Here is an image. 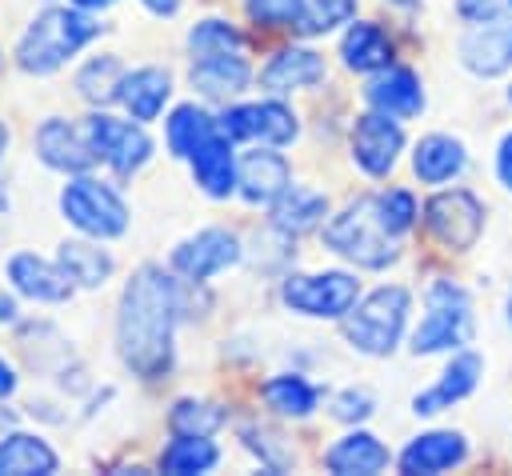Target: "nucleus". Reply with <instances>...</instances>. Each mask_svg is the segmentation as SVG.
I'll use <instances>...</instances> for the list:
<instances>
[{
    "label": "nucleus",
    "mask_w": 512,
    "mask_h": 476,
    "mask_svg": "<svg viewBox=\"0 0 512 476\" xmlns=\"http://www.w3.org/2000/svg\"><path fill=\"white\" fill-rule=\"evenodd\" d=\"M100 36V24L84 8H44L16 44V64L28 76H48Z\"/></svg>",
    "instance_id": "2"
},
{
    "label": "nucleus",
    "mask_w": 512,
    "mask_h": 476,
    "mask_svg": "<svg viewBox=\"0 0 512 476\" xmlns=\"http://www.w3.org/2000/svg\"><path fill=\"white\" fill-rule=\"evenodd\" d=\"M280 300L312 320H344L352 304L360 300V280L344 268H324V272H296L280 284Z\"/></svg>",
    "instance_id": "7"
},
{
    "label": "nucleus",
    "mask_w": 512,
    "mask_h": 476,
    "mask_svg": "<svg viewBox=\"0 0 512 476\" xmlns=\"http://www.w3.org/2000/svg\"><path fill=\"white\" fill-rule=\"evenodd\" d=\"M508 100H512V88H508Z\"/></svg>",
    "instance_id": "48"
},
{
    "label": "nucleus",
    "mask_w": 512,
    "mask_h": 476,
    "mask_svg": "<svg viewBox=\"0 0 512 476\" xmlns=\"http://www.w3.org/2000/svg\"><path fill=\"white\" fill-rule=\"evenodd\" d=\"M84 136H88L96 160H104L116 176L140 172L152 156V140L140 128V120H116L108 112H92V116H84Z\"/></svg>",
    "instance_id": "9"
},
{
    "label": "nucleus",
    "mask_w": 512,
    "mask_h": 476,
    "mask_svg": "<svg viewBox=\"0 0 512 476\" xmlns=\"http://www.w3.org/2000/svg\"><path fill=\"white\" fill-rule=\"evenodd\" d=\"M220 464V448L208 440V436H180L172 444H164L160 452V472H172V476H200V472H212Z\"/></svg>",
    "instance_id": "31"
},
{
    "label": "nucleus",
    "mask_w": 512,
    "mask_h": 476,
    "mask_svg": "<svg viewBox=\"0 0 512 476\" xmlns=\"http://www.w3.org/2000/svg\"><path fill=\"white\" fill-rule=\"evenodd\" d=\"M456 16L464 24H500L512 20V0H456Z\"/></svg>",
    "instance_id": "39"
},
{
    "label": "nucleus",
    "mask_w": 512,
    "mask_h": 476,
    "mask_svg": "<svg viewBox=\"0 0 512 476\" xmlns=\"http://www.w3.org/2000/svg\"><path fill=\"white\" fill-rule=\"evenodd\" d=\"M4 148H8V128L0 124V156H4Z\"/></svg>",
    "instance_id": "46"
},
{
    "label": "nucleus",
    "mask_w": 512,
    "mask_h": 476,
    "mask_svg": "<svg viewBox=\"0 0 512 476\" xmlns=\"http://www.w3.org/2000/svg\"><path fill=\"white\" fill-rule=\"evenodd\" d=\"M328 216V196L304 184H292L276 204H272V228L284 236H304Z\"/></svg>",
    "instance_id": "28"
},
{
    "label": "nucleus",
    "mask_w": 512,
    "mask_h": 476,
    "mask_svg": "<svg viewBox=\"0 0 512 476\" xmlns=\"http://www.w3.org/2000/svg\"><path fill=\"white\" fill-rule=\"evenodd\" d=\"M464 460H468V436L456 432V428L420 432V436H412V440L400 448V456H396L400 472H408V476H440V472L460 468Z\"/></svg>",
    "instance_id": "13"
},
{
    "label": "nucleus",
    "mask_w": 512,
    "mask_h": 476,
    "mask_svg": "<svg viewBox=\"0 0 512 476\" xmlns=\"http://www.w3.org/2000/svg\"><path fill=\"white\" fill-rule=\"evenodd\" d=\"M400 152H404V128H400L396 116L376 112V108L356 116V124H352V164L364 176L384 180L400 164Z\"/></svg>",
    "instance_id": "11"
},
{
    "label": "nucleus",
    "mask_w": 512,
    "mask_h": 476,
    "mask_svg": "<svg viewBox=\"0 0 512 476\" xmlns=\"http://www.w3.org/2000/svg\"><path fill=\"white\" fill-rule=\"evenodd\" d=\"M248 20L264 24V28H304L312 24V12H308V0H240Z\"/></svg>",
    "instance_id": "36"
},
{
    "label": "nucleus",
    "mask_w": 512,
    "mask_h": 476,
    "mask_svg": "<svg viewBox=\"0 0 512 476\" xmlns=\"http://www.w3.org/2000/svg\"><path fill=\"white\" fill-rule=\"evenodd\" d=\"M372 204H376L380 224H384L392 236H404V232L416 224V216H420V204H416V196H412L408 188H384V192H372Z\"/></svg>",
    "instance_id": "37"
},
{
    "label": "nucleus",
    "mask_w": 512,
    "mask_h": 476,
    "mask_svg": "<svg viewBox=\"0 0 512 476\" xmlns=\"http://www.w3.org/2000/svg\"><path fill=\"white\" fill-rule=\"evenodd\" d=\"M224 420H228V412H224L220 404H212V400H192V396L176 400L172 412H168L172 436H176V432H180V436H212Z\"/></svg>",
    "instance_id": "34"
},
{
    "label": "nucleus",
    "mask_w": 512,
    "mask_h": 476,
    "mask_svg": "<svg viewBox=\"0 0 512 476\" xmlns=\"http://www.w3.org/2000/svg\"><path fill=\"white\" fill-rule=\"evenodd\" d=\"M224 136L248 140V144H272L284 148L300 136V120L284 100H256V104H232L216 120Z\"/></svg>",
    "instance_id": "10"
},
{
    "label": "nucleus",
    "mask_w": 512,
    "mask_h": 476,
    "mask_svg": "<svg viewBox=\"0 0 512 476\" xmlns=\"http://www.w3.org/2000/svg\"><path fill=\"white\" fill-rule=\"evenodd\" d=\"M408 312H412L408 288L404 284H380L368 296H360L352 304V312L344 316V340L360 356H392L396 344L404 340Z\"/></svg>",
    "instance_id": "4"
},
{
    "label": "nucleus",
    "mask_w": 512,
    "mask_h": 476,
    "mask_svg": "<svg viewBox=\"0 0 512 476\" xmlns=\"http://www.w3.org/2000/svg\"><path fill=\"white\" fill-rule=\"evenodd\" d=\"M188 164H192V180H196V188H200L204 196L228 200V196L236 192L240 160H236V152H232V136H224L220 128L188 156Z\"/></svg>",
    "instance_id": "18"
},
{
    "label": "nucleus",
    "mask_w": 512,
    "mask_h": 476,
    "mask_svg": "<svg viewBox=\"0 0 512 476\" xmlns=\"http://www.w3.org/2000/svg\"><path fill=\"white\" fill-rule=\"evenodd\" d=\"M372 412H376V396H372L368 388H344V392L332 396V416H336L340 424H360V420H368Z\"/></svg>",
    "instance_id": "38"
},
{
    "label": "nucleus",
    "mask_w": 512,
    "mask_h": 476,
    "mask_svg": "<svg viewBox=\"0 0 512 476\" xmlns=\"http://www.w3.org/2000/svg\"><path fill=\"white\" fill-rule=\"evenodd\" d=\"M460 64L472 76H504L512 68V24H472V32L460 40Z\"/></svg>",
    "instance_id": "20"
},
{
    "label": "nucleus",
    "mask_w": 512,
    "mask_h": 476,
    "mask_svg": "<svg viewBox=\"0 0 512 476\" xmlns=\"http://www.w3.org/2000/svg\"><path fill=\"white\" fill-rule=\"evenodd\" d=\"M12 392H16V368L0 356V400H4V396H12Z\"/></svg>",
    "instance_id": "42"
},
{
    "label": "nucleus",
    "mask_w": 512,
    "mask_h": 476,
    "mask_svg": "<svg viewBox=\"0 0 512 476\" xmlns=\"http://www.w3.org/2000/svg\"><path fill=\"white\" fill-rule=\"evenodd\" d=\"M464 168H468V148L448 132H428L412 148V172L420 184H448L464 176Z\"/></svg>",
    "instance_id": "23"
},
{
    "label": "nucleus",
    "mask_w": 512,
    "mask_h": 476,
    "mask_svg": "<svg viewBox=\"0 0 512 476\" xmlns=\"http://www.w3.org/2000/svg\"><path fill=\"white\" fill-rule=\"evenodd\" d=\"M152 16H176L180 12V0H140Z\"/></svg>",
    "instance_id": "43"
},
{
    "label": "nucleus",
    "mask_w": 512,
    "mask_h": 476,
    "mask_svg": "<svg viewBox=\"0 0 512 476\" xmlns=\"http://www.w3.org/2000/svg\"><path fill=\"white\" fill-rule=\"evenodd\" d=\"M180 308L184 304L176 280L156 264L136 268L124 284L116 308V352L124 368H132L140 380H160L172 372Z\"/></svg>",
    "instance_id": "1"
},
{
    "label": "nucleus",
    "mask_w": 512,
    "mask_h": 476,
    "mask_svg": "<svg viewBox=\"0 0 512 476\" xmlns=\"http://www.w3.org/2000/svg\"><path fill=\"white\" fill-rule=\"evenodd\" d=\"M320 236H324V248H328L332 256H340V260H348V264H356V268H388V264L400 256L396 236L380 224L372 196L348 200V204L320 228Z\"/></svg>",
    "instance_id": "3"
},
{
    "label": "nucleus",
    "mask_w": 512,
    "mask_h": 476,
    "mask_svg": "<svg viewBox=\"0 0 512 476\" xmlns=\"http://www.w3.org/2000/svg\"><path fill=\"white\" fill-rule=\"evenodd\" d=\"M60 468L56 452L36 432L0 436V476H52Z\"/></svg>",
    "instance_id": "27"
},
{
    "label": "nucleus",
    "mask_w": 512,
    "mask_h": 476,
    "mask_svg": "<svg viewBox=\"0 0 512 476\" xmlns=\"http://www.w3.org/2000/svg\"><path fill=\"white\" fill-rule=\"evenodd\" d=\"M240 256H244V248H240V236L236 232H228V228H200L196 236H188V240H180L172 248L168 264L188 284H204L216 272L240 264Z\"/></svg>",
    "instance_id": "12"
},
{
    "label": "nucleus",
    "mask_w": 512,
    "mask_h": 476,
    "mask_svg": "<svg viewBox=\"0 0 512 476\" xmlns=\"http://www.w3.org/2000/svg\"><path fill=\"white\" fill-rule=\"evenodd\" d=\"M364 100L376 112H388L396 120H412V116L424 112V84H420V76L412 68L388 64V68L372 72V80L364 88Z\"/></svg>",
    "instance_id": "17"
},
{
    "label": "nucleus",
    "mask_w": 512,
    "mask_h": 476,
    "mask_svg": "<svg viewBox=\"0 0 512 476\" xmlns=\"http://www.w3.org/2000/svg\"><path fill=\"white\" fill-rule=\"evenodd\" d=\"M324 80V56L312 52V48H280L264 68H260V88L268 92H300V88H312Z\"/></svg>",
    "instance_id": "24"
},
{
    "label": "nucleus",
    "mask_w": 512,
    "mask_h": 476,
    "mask_svg": "<svg viewBox=\"0 0 512 476\" xmlns=\"http://www.w3.org/2000/svg\"><path fill=\"white\" fill-rule=\"evenodd\" d=\"M240 48H244L240 28L228 24V20H220V16L196 20L188 28V52H192V60H200V56H236Z\"/></svg>",
    "instance_id": "33"
},
{
    "label": "nucleus",
    "mask_w": 512,
    "mask_h": 476,
    "mask_svg": "<svg viewBox=\"0 0 512 476\" xmlns=\"http://www.w3.org/2000/svg\"><path fill=\"white\" fill-rule=\"evenodd\" d=\"M168 100H172V76H168L164 68L144 64V68H132V72L120 76L116 104H120L132 120H140V124L156 120V116L164 112Z\"/></svg>",
    "instance_id": "21"
},
{
    "label": "nucleus",
    "mask_w": 512,
    "mask_h": 476,
    "mask_svg": "<svg viewBox=\"0 0 512 476\" xmlns=\"http://www.w3.org/2000/svg\"><path fill=\"white\" fill-rule=\"evenodd\" d=\"M508 324H512V292H508Z\"/></svg>",
    "instance_id": "47"
},
{
    "label": "nucleus",
    "mask_w": 512,
    "mask_h": 476,
    "mask_svg": "<svg viewBox=\"0 0 512 476\" xmlns=\"http://www.w3.org/2000/svg\"><path fill=\"white\" fill-rule=\"evenodd\" d=\"M356 16V0H312V24L308 32H328L336 24H348Z\"/></svg>",
    "instance_id": "40"
},
{
    "label": "nucleus",
    "mask_w": 512,
    "mask_h": 476,
    "mask_svg": "<svg viewBox=\"0 0 512 476\" xmlns=\"http://www.w3.org/2000/svg\"><path fill=\"white\" fill-rule=\"evenodd\" d=\"M288 188H292V168L280 152H272V144H256L252 152L240 156L236 192L244 204H268L272 208Z\"/></svg>",
    "instance_id": "14"
},
{
    "label": "nucleus",
    "mask_w": 512,
    "mask_h": 476,
    "mask_svg": "<svg viewBox=\"0 0 512 476\" xmlns=\"http://www.w3.org/2000/svg\"><path fill=\"white\" fill-rule=\"evenodd\" d=\"M36 156L56 168V172H68V176H80L96 164V152L84 136V124H72L64 116H48L40 128H36Z\"/></svg>",
    "instance_id": "15"
},
{
    "label": "nucleus",
    "mask_w": 512,
    "mask_h": 476,
    "mask_svg": "<svg viewBox=\"0 0 512 476\" xmlns=\"http://www.w3.org/2000/svg\"><path fill=\"white\" fill-rule=\"evenodd\" d=\"M472 340V296L456 280H432L424 292V320L412 332V356L456 352Z\"/></svg>",
    "instance_id": "5"
},
{
    "label": "nucleus",
    "mask_w": 512,
    "mask_h": 476,
    "mask_svg": "<svg viewBox=\"0 0 512 476\" xmlns=\"http://www.w3.org/2000/svg\"><path fill=\"white\" fill-rule=\"evenodd\" d=\"M480 372H484L480 352H472V348H456V352H452V360L444 364L440 380H436L432 388H424V392H416V396H412V412H416V416H436V412H444V408L460 404L464 396H472V392H476Z\"/></svg>",
    "instance_id": "16"
},
{
    "label": "nucleus",
    "mask_w": 512,
    "mask_h": 476,
    "mask_svg": "<svg viewBox=\"0 0 512 476\" xmlns=\"http://www.w3.org/2000/svg\"><path fill=\"white\" fill-rule=\"evenodd\" d=\"M424 228L448 252H468L484 232V204L468 188H440L424 200Z\"/></svg>",
    "instance_id": "8"
},
{
    "label": "nucleus",
    "mask_w": 512,
    "mask_h": 476,
    "mask_svg": "<svg viewBox=\"0 0 512 476\" xmlns=\"http://www.w3.org/2000/svg\"><path fill=\"white\" fill-rule=\"evenodd\" d=\"M188 80L204 100H228V96L248 88L252 68H248V60L240 52L236 56H200V60H192Z\"/></svg>",
    "instance_id": "26"
},
{
    "label": "nucleus",
    "mask_w": 512,
    "mask_h": 476,
    "mask_svg": "<svg viewBox=\"0 0 512 476\" xmlns=\"http://www.w3.org/2000/svg\"><path fill=\"white\" fill-rule=\"evenodd\" d=\"M340 64L348 72H360V76L388 68L392 64V36L384 32V24H376V20L348 24V32L340 36Z\"/></svg>",
    "instance_id": "25"
},
{
    "label": "nucleus",
    "mask_w": 512,
    "mask_h": 476,
    "mask_svg": "<svg viewBox=\"0 0 512 476\" xmlns=\"http://www.w3.org/2000/svg\"><path fill=\"white\" fill-rule=\"evenodd\" d=\"M60 216L88 240H112V236H124V228H128V204L120 200V192L84 172L64 184Z\"/></svg>",
    "instance_id": "6"
},
{
    "label": "nucleus",
    "mask_w": 512,
    "mask_h": 476,
    "mask_svg": "<svg viewBox=\"0 0 512 476\" xmlns=\"http://www.w3.org/2000/svg\"><path fill=\"white\" fill-rule=\"evenodd\" d=\"M396 456L380 444V436L364 432V428H352L344 432L336 444L324 448V468L336 472V476H376L392 464Z\"/></svg>",
    "instance_id": "22"
},
{
    "label": "nucleus",
    "mask_w": 512,
    "mask_h": 476,
    "mask_svg": "<svg viewBox=\"0 0 512 476\" xmlns=\"http://www.w3.org/2000/svg\"><path fill=\"white\" fill-rule=\"evenodd\" d=\"M8 280L20 296L40 300V304H64L72 296V276L36 252H16L8 260Z\"/></svg>",
    "instance_id": "19"
},
{
    "label": "nucleus",
    "mask_w": 512,
    "mask_h": 476,
    "mask_svg": "<svg viewBox=\"0 0 512 476\" xmlns=\"http://www.w3.org/2000/svg\"><path fill=\"white\" fill-rule=\"evenodd\" d=\"M120 76H124V68H120L116 56H96V60H88V64L76 72V92H80V100H88V104H108V100H116Z\"/></svg>",
    "instance_id": "35"
},
{
    "label": "nucleus",
    "mask_w": 512,
    "mask_h": 476,
    "mask_svg": "<svg viewBox=\"0 0 512 476\" xmlns=\"http://www.w3.org/2000/svg\"><path fill=\"white\" fill-rule=\"evenodd\" d=\"M60 268L72 276V284L80 288H104V280L112 276V256L100 244L88 240H64L60 244Z\"/></svg>",
    "instance_id": "32"
},
{
    "label": "nucleus",
    "mask_w": 512,
    "mask_h": 476,
    "mask_svg": "<svg viewBox=\"0 0 512 476\" xmlns=\"http://www.w3.org/2000/svg\"><path fill=\"white\" fill-rule=\"evenodd\" d=\"M216 128L220 124H216V116L208 108H200V104H176L172 116L164 120V144H168V152L176 160H188Z\"/></svg>",
    "instance_id": "30"
},
{
    "label": "nucleus",
    "mask_w": 512,
    "mask_h": 476,
    "mask_svg": "<svg viewBox=\"0 0 512 476\" xmlns=\"http://www.w3.org/2000/svg\"><path fill=\"white\" fill-rule=\"evenodd\" d=\"M16 320V300L8 292H0V324H12Z\"/></svg>",
    "instance_id": "44"
},
{
    "label": "nucleus",
    "mask_w": 512,
    "mask_h": 476,
    "mask_svg": "<svg viewBox=\"0 0 512 476\" xmlns=\"http://www.w3.org/2000/svg\"><path fill=\"white\" fill-rule=\"evenodd\" d=\"M76 8H84V12H100V8H108V4H116V0H72Z\"/></svg>",
    "instance_id": "45"
},
{
    "label": "nucleus",
    "mask_w": 512,
    "mask_h": 476,
    "mask_svg": "<svg viewBox=\"0 0 512 476\" xmlns=\"http://www.w3.org/2000/svg\"><path fill=\"white\" fill-rule=\"evenodd\" d=\"M260 396H264V404L276 416H288V420H304L320 404V388L308 376H300V372H276V376H268L260 384Z\"/></svg>",
    "instance_id": "29"
},
{
    "label": "nucleus",
    "mask_w": 512,
    "mask_h": 476,
    "mask_svg": "<svg viewBox=\"0 0 512 476\" xmlns=\"http://www.w3.org/2000/svg\"><path fill=\"white\" fill-rule=\"evenodd\" d=\"M496 176H500V184L512 192V132L496 144Z\"/></svg>",
    "instance_id": "41"
}]
</instances>
